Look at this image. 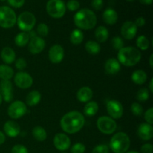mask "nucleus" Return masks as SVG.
I'll use <instances>...</instances> for the list:
<instances>
[{"instance_id":"de8ad7c7","label":"nucleus","mask_w":153,"mask_h":153,"mask_svg":"<svg viewBox=\"0 0 153 153\" xmlns=\"http://www.w3.org/2000/svg\"><path fill=\"white\" fill-rule=\"evenodd\" d=\"M5 141V135L3 132L0 131V145L3 144Z\"/></svg>"},{"instance_id":"72a5a7b5","label":"nucleus","mask_w":153,"mask_h":153,"mask_svg":"<svg viewBox=\"0 0 153 153\" xmlns=\"http://www.w3.org/2000/svg\"><path fill=\"white\" fill-rule=\"evenodd\" d=\"M37 32L38 35H40V37H46L49 34V28H48L47 25L45 23H40L37 25Z\"/></svg>"},{"instance_id":"79ce46f5","label":"nucleus","mask_w":153,"mask_h":153,"mask_svg":"<svg viewBox=\"0 0 153 153\" xmlns=\"http://www.w3.org/2000/svg\"><path fill=\"white\" fill-rule=\"evenodd\" d=\"M144 119L146 121V123L152 125L153 123V108H150L148 109L144 114Z\"/></svg>"},{"instance_id":"39448f33","label":"nucleus","mask_w":153,"mask_h":153,"mask_svg":"<svg viewBox=\"0 0 153 153\" xmlns=\"http://www.w3.org/2000/svg\"><path fill=\"white\" fill-rule=\"evenodd\" d=\"M16 15L14 10L7 6L0 7V27L12 28L16 22Z\"/></svg>"},{"instance_id":"f3484780","label":"nucleus","mask_w":153,"mask_h":153,"mask_svg":"<svg viewBox=\"0 0 153 153\" xmlns=\"http://www.w3.org/2000/svg\"><path fill=\"white\" fill-rule=\"evenodd\" d=\"M137 135L141 140H149L153 137V127L148 123H141L137 128Z\"/></svg>"},{"instance_id":"f704fd0d","label":"nucleus","mask_w":153,"mask_h":153,"mask_svg":"<svg viewBox=\"0 0 153 153\" xmlns=\"http://www.w3.org/2000/svg\"><path fill=\"white\" fill-rule=\"evenodd\" d=\"M131 111L133 114L137 117L141 116L143 112V107L141 106V105L137 102L132 103V105H131Z\"/></svg>"},{"instance_id":"3c124183","label":"nucleus","mask_w":153,"mask_h":153,"mask_svg":"<svg viewBox=\"0 0 153 153\" xmlns=\"http://www.w3.org/2000/svg\"><path fill=\"white\" fill-rule=\"evenodd\" d=\"M152 60H153V55H150V58H149V66H150L151 68H153V63H152Z\"/></svg>"},{"instance_id":"412c9836","label":"nucleus","mask_w":153,"mask_h":153,"mask_svg":"<svg viewBox=\"0 0 153 153\" xmlns=\"http://www.w3.org/2000/svg\"><path fill=\"white\" fill-rule=\"evenodd\" d=\"M1 58L5 64H10L14 62L15 59H16V54L13 49L8 47V46H6V47L3 48L1 50Z\"/></svg>"},{"instance_id":"a19ab883","label":"nucleus","mask_w":153,"mask_h":153,"mask_svg":"<svg viewBox=\"0 0 153 153\" xmlns=\"http://www.w3.org/2000/svg\"><path fill=\"white\" fill-rule=\"evenodd\" d=\"M15 67L17 70H23L27 67L26 61L23 58H18V59H16V62H15Z\"/></svg>"},{"instance_id":"c9c22d12","label":"nucleus","mask_w":153,"mask_h":153,"mask_svg":"<svg viewBox=\"0 0 153 153\" xmlns=\"http://www.w3.org/2000/svg\"><path fill=\"white\" fill-rule=\"evenodd\" d=\"M111 45L114 49H116V50H120L122 48H123V39L121 37H114L111 40Z\"/></svg>"},{"instance_id":"f257e3e1","label":"nucleus","mask_w":153,"mask_h":153,"mask_svg":"<svg viewBox=\"0 0 153 153\" xmlns=\"http://www.w3.org/2000/svg\"><path fill=\"white\" fill-rule=\"evenodd\" d=\"M85 123L83 114L77 111H73L63 116L61 120V127L66 133L75 134L83 128Z\"/></svg>"},{"instance_id":"b1692460","label":"nucleus","mask_w":153,"mask_h":153,"mask_svg":"<svg viewBox=\"0 0 153 153\" xmlns=\"http://www.w3.org/2000/svg\"><path fill=\"white\" fill-rule=\"evenodd\" d=\"M41 100V94L40 92L37 91H31L29 94L27 95L25 101L28 105L34 106L38 104Z\"/></svg>"},{"instance_id":"6e6552de","label":"nucleus","mask_w":153,"mask_h":153,"mask_svg":"<svg viewBox=\"0 0 153 153\" xmlns=\"http://www.w3.org/2000/svg\"><path fill=\"white\" fill-rule=\"evenodd\" d=\"M98 129L102 133L105 134H111L117 129V123L114 120L106 116L100 117L97 122Z\"/></svg>"},{"instance_id":"c756f323","label":"nucleus","mask_w":153,"mask_h":153,"mask_svg":"<svg viewBox=\"0 0 153 153\" xmlns=\"http://www.w3.org/2000/svg\"><path fill=\"white\" fill-rule=\"evenodd\" d=\"M85 49L91 55H97L101 50V48L97 42L89 40L85 44Z\"/></svg>"},{"instance_id":"6e6d98bb","label":"nucleus","mask_w":153,"mask_h":153,"mask_svg":"<svg viewBox=\"0 0 153 153\" xmlns=\"http://www.w3.org/2000/svg\"><path fill=\"white\" fill-rule=\"evenodd\" d=\"M1 1H5V0H1Z\"/></svg>"},{"instance_id":"0eeeda50","label":"nucleus","mask_w":153,"mask_h":153,"mask_svg":"<svg viewBox=\"0 0 153 153\" xmlns=\"http://www.w3.org/2000/svg\"><path fill=\"white\" fill-rule=\"evenodd\" d=\"M66 4L62 0H49L46 4V11L52 17L61 18L66 13Z\"/></svg>"},{"instance_id":"a211bd4d","label":"nucleus","mask_w":153,"mask_h":153,"mask_svg":"<svg viewBox=\"0 0 153 153\" xmlns=\"http://www.w3.org/2000/svg\"><path fill=\"white\" fill-rule=\"evenodd\" d=\"M3 128H4V133L10 137H16L20 133V127L18 125V123H16L14 121H7L4 123Z\"/></svg>"},{"instance_id":"49530a36","label":"nucleus","mask_w":153,"mask_h":153,"mask_svg":"<svg viewBox=\"0 0 153 153\" xmlns=\"http://www.w3.org/2000/svg\"><path fill=\"white\" fill-rule=\"evenodd\" d=\"M145 23H146V20H145L144 18L142 17V16H140V17H137V19H136L135 22H134V24H135V25L137 27H142V26H143V25H145Z\"/></svg>"},{"instance_id":"473e14b6","label":"nucleus","mask_w":153,"mask_h":153,"mask_svg":"<svg viewBox=\"0 0 153 153\" xmlns=\"http://www.w3.org/2000/svg\"><path fill=\"white\" fill-rule=\"evenodd\" d=\"M136 98L139 102H146L149 98V91L147 88H142L137 93Z\"/></svg>"},{"instance_id":"ea45409f","label":"nucleus","mask_w":153,"mask_h":153,"mask_svg":"<svg viewBox=\"0 0 153 153\" xmlns=\"http://www.w3.org/2000/svg\"><path fill=\"white\" fill-rule=\"evenodd\" d=\"M11 153H28V149L25 146L21 144L15 145L11 149Z\"/></svg>"},{"instance_id":"aec40b11","label":"nucleus","mask_w":153,"mask_h":153,"mask_svg":"<svg viewBox=\"0 0 153 153\" xmlns=\"http://www.w3.org/2000/svg\"><path fill=\"white\" fill-rule=\"evenodd\" d=\"M93 91L89 87H82L77 92V99L81 102H88L92 99Z\"/></svg>"},{"instance_id":"603ef678","label":"nucleus","mask_w":153,"mask_h":153,"mask_svg":"<svg viewBox=\"0 0 153 153\" xmlns=\"http://www.w3.org/2000/svg\"><path fill=\"white\" fill-rule=\"evenodd\" d=\"M2 101H3V98L2 97H1V94H0V105H1V104L2 103Z\"/></svg>"},{"instance_id":"bb28decb","label":"nucleus","mask_w":153,"mask_h":153,"mask_svg":"<svg viewBox=\"0 0 153 153\" xmlns=\"http://www.w3.org/2000/svg\"><path fill=\"white\" fill-rule=\"evenodd\" d=\"M14 72L7 65H0V79L1 80H10L13 76Z\"/></svg>"},{"instance_id":"f03ea898","label":"nucleus","mask_w":153,"mask_h":153,"mask_svg":"<svg viewBox=\"0 0 153 153\" xmlns=\"http://www.w3.org/2000/svg\"><path fill=\"white\" fill-rule=\"evenodd\" d=\"M74 23L79 29L90 30L95 27L97 18L93 10L88 8L79 10L73 17Z\"/></svg>"},{"instance_id":"20e7f679","label":"nucleus","mask_w":153,"mask_h":153,"mask_svg":"<svg viewBox=\"0 0 153 153\" xmlns=\"http://www.w3.org/2000/svg\"><path fill=\"white\" fill-rule=\"evenodd\" d=\"M130 147V138L126 133L117 132L111 137L110 148L114 153H126Z\"/></svg>"},{"instance_id":"a878e982","label":"nucleus","mask_w":153,"mask_h":153,"mask_svg":"<svg viewBox=\"0 0 153 153\" xmlns=\"http://www.w3.org/2000/svg\"><path fill=\"white\" fill-rule=\"evenodd\" d=\"M98 110L99 105L96 102H88L84 108V113L86 116L92 117L98 112Z\"/></svg>"},{"instance_id":"5701e85b","label":"nucleus","mask_w":153,"mask_h":153,"mask_svg":"<svg viewBox=\"0 0 153 153\" xmlns=\"http://www.w3.org/2000/svg\"><path fill=\"white\" fill-rule=\"evenodd\" d=\"M131 80L137 85H143L147 80V74L142 70H137L131 75Z\"/></svg>"},{"instance_id":"ddd939ff","label":"nucleus","mask_w":153,"mask_h":153,"mask_svg":"<svg viewBox=\"0 0 153 153\" xmlns=\"http://www.w3.org/2000/svg\"><path fill=\"white\" fill-rule=\"evenodd\" d=\"M53 143L55 147L60 151L67 150L71 144L70 137L63 133H58V134H55V136L54 137Z\"/></svg>"},{"instance_id":"f8f14e48","label":"nucleus","mask_w":153,"mask_h":153,"mask_svg":"<svg viewBox=\"0 0 153 153\" xmlns=\"http://www.w3.org/2000/svg\"><path fill=\"white\" fill-rule=\"evenodd\" d=\"M0 94L6 102H10L13 99V85L9 80L0 82Z\"/></svg>"},{"instance_id":"09e8293b","label":"nucleus","mask_w":153,"mask_h":153,"mask_svg":"<svg viewBox=\"0 0 153 153\" xmlns=\"http://www.w3.org/2000/svg\"><path fill=\"white\" fill-rule=\"evenodd\" d=\"M141 4H146V5H149V4H152L153 0H139Z\"/></svg>"},{"instance_id":"c03bdc74","label":"nucleus","mask_w":153,"mask_h":153,"mask_svg":"<svg viewBox=\"0 0 153 153\" xmlns=\"http://www.w3.org/2000/svg\"><path fill=\"white\" fill-rule=\"evenodd\" d=\"M91 6L94 10H100L103 7V0H92Z\"/></svg>"},{"instance_id":"423d86ee","label":"nucleus","mask_w":153,"mask_h":153,"mask_svg":"<svg viewBox=\"0 0 153 153\" xmlns=\"http://www.w3.org/2000/svg\"><path fill=\"white\" fill-rule=\"evenodd\" d=\"M16 23L19 29L23 32H28L31 31L35 25V16L29 11H24L16 18Z\"/></svg>"},{"instance_id":"58836bf2","label":"nucleus","mask_w":153,"mask_h":153,"mask_svg":"<svg viewBox=\"0 0 153 153\" xmlns=\"http://www.w3.org/2000/svg\"><path fill=\"white\" fill-rule=\"evenodd\" d=\"M92 153H109V147L105 144H100L94 148Z\"/></svg>"},{"instance_id":"7c9ffc66","label":"nucleus","mask_w":153,"mask_h":153,"mask_svg":"<svg viewBox=\"0 0 153 153\" xmlns=\"http://www.w3.org/2000/svg\"><path fill=\"white\" fill-rule=\"evenodd\" d=\"M70 42L74 45H79L82 43L84 40V35L80 29H75L70 34Z\"/></svg>"},{"instance_id":"e433bc0d","label":"nucleus","mask_w":153,"mask_h":153,"mask_svg":"<svg viewBox=\"0 0 153 153\" xmlns=\"http://www.w3.org/2000/svg\"><path fill=\"white\" fill-rule=\"evenodd\" d=\"M80 7V3L77 0H69L66 5V8L70 10V11L77 10Z\"/></svg>"},{"instance_id":"9d476101","label":"nucleus","mask_w":153,"mask_h":153,"mask_svg":"<svg viewBox=\"0 0 153 153\" xmlns=\"http://www.w3.org/2000/svg\"><path fill=\"white\" fill-rule=\"evenodd\" d=\"M107 111L112 119H120L123 114V108L122 104L119 101L115 100H110L108 102Z\"/></svg>"},{"instance_id":"864d4df0","label":"nucleus","mask_w":153,"mask_h":153,"mask_svg":"<svg viewBox=\"0 0 153 153\" xmlns=\"http://www.w3.org/2000/svg\"><path fill=\"white\" fill-rule=\"evenodd\" d=\"M126 153H139L137 151H129V152H126Z\"/></svg>"},{"instance_id":"dca6fc26","label":"nucleus","mask_w":153,"mask_h":153,"mask_svg":"<svg viewBox=\"0 0 153 153\" xmlns=\"http://www.w3.org/2000/svg\"><path fill=\"white\" fill-rule=\"evenodd\" d=\"M64 57V50L59 44L52 46L49 50V58L53 64H58L61 62Z\"/></svg>"},{"instance_id":"9b49d317","label":"nucleus","mask_w":153,"mask_h":153,"mask_svg":"<svg viewBox=\"0 0 153 153\" xmlns=\"http://www.w3.org/2000/svg\"><path fill=\"white\" fill-rule=\"evenodd\" d=\"M14 83L21 89H28L33 84V79L28 73L19 72L14 76Z\"/></svg>"},{"instance_id":"8fccbe9b","label":"nucleus","mask_w":153,"mask_h":153,"mask_svg":"<svg viewBox=\"0 0 153 153\" xmlns=\"http://www.w3.org/2000/svg\"><path fill=\"white\" fill-rule=\"evenodd\" d=\"M153 79H151L150 82H149V91H150L151 93H153Z\"/></svg>"},{"instance_id":"1a4fd4ad","label":"nucleus","mask_w":153,"mask_h":153,"mask_svg":"<svg viewBox=\"0 0 153 153\" xmlns=\"http://www.w3.org/2000/svg\"><path fill=\"white\" fill-rule=\"evenodd\" d=\"M27 111L26 105L22 101L13 102L7 108V114L12 119H19L25 114Z\"/></svg>"},{"instance_id":"2f4dec72","label":"nucleus","mask_w":153,"mask_h":153,"mask_svg":"<svg viewBox=\"0 0 153 153\" xmlns=\"http://www.w3.org/2000/svg\"><path fill=\"white\" fill-rule=\"evenodd\" d=\"M136 44L137 47L141 50H146L149 47V40L146 36L141 35L137 37Z\"/></svg>"},{"instance_id":"4c0bfd02","label":"nucleus","mask_w":153,"mask_h":153,"mask_svg":"<svg viewBox=\"0 0 153 153\" xmlns=\"http://www.w3.org/2000/svg\"><path fill=\"white\" fill-rule=\"evenodd\" d=\"M85 146L82 143H75L71 147V153H85Z\"/></svg>"},{"instance_id":"4be33fe9","label":"nucleus","mask_w":153,"mask_h":153,"mask_svg":"<svg viewBox=\"0 0 153 153\" xmlns=\"http://www.w3.org/2000/svg\"><path fill=\"white\" fill-rule=\"evenodd\" d=\"M103 20L108 25H114L118 19L117 13L112 8H108L104 11L102 15Z\"/></svg>"},{"instance_id":"37998d69","label":"nucleus","mask_w":153,"mask_h":153,"mask_svg":"<svg viewBox=\"0 0 153 153\" xmlns=\"http://www.w3.org/2000/svg\"><path fill=\"white\" fill-rule=\"evenodd\" d=\"M7 1L10 6L16 8L21 7L25 3V0H7Z\"/></svg>"},{"instance_id":"4468645a","label":"nucleus","mask_w":153,"mask_h":153,"mask_svg":"<svg viewBox=\"0 0 153 153\" xmlns=\"http://www.w3.org/2000/svg\"><path fill=\"white\" fill-rule=\"evenodd\" d=\"M121 35L126 40H131L137 34V27L134 22L131 21H126L121 26Z\"/></svg>"},{"instance_id":"a18cd8bd","label":"nucleus","mask_w":153,"mask_h":153,"mask_svg":"<svg viewBox=\"0 0 153 153\" xmlns=\"http://www.w3.org/2000/svg\"><path fill=\"white\" fill-rule=\"evenodd\" d=\"M140 151L142 153H152L153 146L151 143H145L140 148Z\"/></svg>"},{"instance_id":"6ab92c4d","label":"nucleus","mask_w":153,"mask_h":153,"mask_svg":"<svg viewBox=\"0 0 153 153\" xmlns=\"http://www.w3.org/2000/svg\"><path fill=\"white\" fill-rule=\"evenodd\" d=\"M105 70L108 74H116L120 70V64L116 58H109L105 64Z\"/></svg>"},{"instance_id":"7ed1b4c3","label":"nucleus","mask_w":153,"mask_h":153,"mask_svg":"<svg viewBox=\"0 0 153 153\" xmlns=\"http://www.w3.org/2000/svg\"><path fill=\"white\" fill-rule=\"evenodd\" d=\"M117 58L120 64H123L126 67H133L140 61L141 53L136 48L128 46L119 50Z\"/></svg>"},{"instance_id":"393cba45","label":"nucleus","mask_w":153,"mask_h":153,"mask_svg":"<svg viewBox=\"0 0 153 153\" xmlns=\"http://www.w3.org/2000/svg\"><path fill=\"white\" fill-rule=\"evenodd\" d=\"M109 32L105 26H99L95 31V37L97 41L100 43H104L108 40Z\"/></svg>"},{"instance_id":"cd10ccee","label":"nucleus","mask_w":153,"mask_h":153,"mask_svg":"<svg viewBox=\"0 0 153 153\" xmlns=\"http://www.w3.org/2000/svg\"><path fill=\"white\" fill-rule=\"evenodd\" d=\"M30 40V37L27 32H20L15 37L14 42L16 46L19 47H23L26 46Z\"/></svg>"},{"instance_id":"2eb2a0df","label":"nucleus","mask_w":153,"mask_h":153,"mask_svg":"<svg viewBox=\"0 0 153 153\" xmlns=\"http://www.w3.org/2000/svg\"><path fill=\"white\" fill-rule=\"evenodd\" d=\"M46 43L45 40L40 37H32L28 42V50L33 55H37L44 49Z\"/></svg>"},{"instance_id":"5fc2aeb1","label":"nucleus","mask_w":153,"mask_h":153,"mask_svg":"<svg viewBox=\"0 0 153 153\" xmlns=\"http://www.w3.org/2000/svg\"><path fill=\"white\" fill-rule=\"evenodd\" d=\"M127 1H134V0H127Z\"/></svg>"},{"instance_id":"c85d7f7f","label":"nucleus","mask_w":153,"mask_h":153,"mask_svg":"<svg viewBox=\"0 0 153 153\" xmlns=\"http://www.w3.org/2000/svg\"><path fill=\"white\" fill-rule=\"evenodd\" d=\"M32 135L38 141H44L47 137V133L42 127L36 126L33 128Z\"/></svg>"}]
</instances>
